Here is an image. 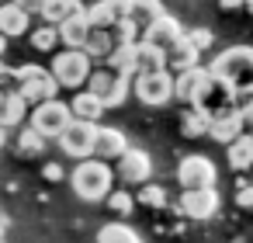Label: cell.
Wrapping results in <instances>:
<instances>
[{
  "label": "cell",
  "instance_id": "cell-1",
  "mask_svg": "<svg viewBox=\"0 0 253 243\" xmlns=\"http://www.w3.org/2000/svg\"><path fill=\"white\" fill-rule=\"evenodd\" d=\"M211 77L225 80L239 101H253V46H232L218 52L208 66Z\"/></svg>",
  "mask_w": 253,
  "mask_h": 243
},
{
  "label": "cell",
  "instance_id": "cell-2",
  "mask_svg": "<svg viewBox=\"0 0 253 243\" xmlns=\"http://www.w3.org/2000/svg\"><path fill=\"white\" fill-rule=\"evenodd\" d=\"M111 184H115V170L104 160H97V156H84L73 167V174H70V188L84 201H104L108 191H111Z\"/></svg>",
  "mask_w": 253,
  "mask_h": 243
},
{
  "label": "cell",
  "instance_id": "cell-3",
  "mask_svg": "<svg viewBox=\"0 0 253 243\" xmlns=\"http://www.w3.org/2000/svg\"><path fill=\"white\" fill-rule=\"evenodd\" d=\"M90 70H94V59H90L84 49H63V52L52 56V70H49V73H52V80H56L59 87L80 91V87L87 84Z\"/></svg>",
  "mask_w": 253,
  "mask_h": 243
},
{
  "label": "cell",
  "instance_id": "cell-4",
  "mask_svg": "<svg viewBox=\"0 0 253 243\" xmlns=\"http://www.w3.org/2000/svg\"><path fill=\"white\" fill-rule=\"evenodd\" d=\"M14 73H18V94L28 101V108H32V104H39V101H49V97H56V94H59V84L52 80V73H49L45 66L25 63V66H18Z\"/></svg>",
  "mask_w": 253,
  "mask_h": 243
},
{
  "label": "cell",
  "instance_id": "cell-5",
  "mask_svg": "<svg viewBox=\"0 0 253 243\" xmlns=\"http://www.w3.org/2000/svg\"><path fill=\"white\" fill-rule=\"evenodd\" d=\"M28 111H32V115H28V125H32L39 136H45V139H56V136L66 129V122L73 118V115H70V104L59 101V97L39 101V104H32Z\"/></svg>",
  "mask_w": 253,
  "mask_h": 243
},
{
  "label": "cell",
  "instance_id": "cell-6",
  "mask_svg": "<svg viewBox=\"0 0 253 243\" xmlns=\"http://www.w3.org/2000/svg\"><path fill=\"white\" fill-rule=\"evenodd\" d=\"M128 80H132V77H122V73H111V70H90L87 91H90V94L104 104V111H108V108L125 104V97H128Z\"/></svg>",
  "mask_w": 253,
  "mask_h": 243
},
{
  "label": "cell",
  "instance_id": "cell-7",
  "mask_svg": "<svg viewBox=\"0 0 253 243\" xmlns=\"http://www.w3.org/2000/svg\"><path fill=\"white\" fill-rule=\"evenodd\" d=\"M135 97L149 108H163L167 101H173V73L156 70V73H135Z\"/></svg>",
  "mask_w": 253,
  "mask_h": 243
},
{
  "label": "cell",
  "instance_id": "cell-8",
  "mask_svg": "<svg viewBox=\"0 0 253 243\" xmlns=\"http://www.w3.org/2000/svg\"><path fill=\"white\" fill-rule=\"evenodd\" d=\"M194 104H198L208 118H218V115H225V111L239 108V97H236V91H232L225 80L211 77V80L205 84V91H201V97H198Z\"/></svg>",
  "mask_w": 253,
  "mask_h": 243
},
{
  "label": "cell",
  "instance_id": "cell-9",
  "mask_svg": "<svg viewBox=\"0 0 253 243\" xmlns=\"http://www.w3.org/2000/svg\"><path fill=\"white\" fill-rule=\"evenodd\" d=\"M177 184L184 191H194V188H215V163L201 153H191L180 160L177 167Z\"/></svg>",
  "mask_w": 253,
  "mask_h": 243
},
{
  "label": "cell",
  "instance_id": "cell-10",
  "mask_svg": "<svg viewBox=\"0 0 253 243\" xmlns=\"http://www.w3.org/2000/svg\"><path fill=\"white\" fill-rule=\"evenodd\" d=\"M94 125H97V122L70 118V122H66V129L56 136V139H59V149H63L66 156H77V160L90 156V146H94Z\"/></svg>",
  "mask_w": 253,
  "mask_h": 243
},
{
  "label": "cell",
  "instance_id": "cell-11",
  "mask_svg": "<svg viewBox=\"0 0 253 243\" xmlns=\"http://www.w3.org/2000/svg\"><path fill=\"white\" fill-rule=\"evenodd\" d=\"M118 160V177L125 181V184H146L149 181V174H153V156L146 153V149H125L122 156H115Z\"/></svg>",
  "mask_w": 253,
  "mask_h": 243
},
{
  "label": "cell",
  "instance_id": "cell-12",
  "mask_svg": "<svg viewBox=\"0 0 253 243\" xmlns=\"http://www.w3.org/2000/svg\"><path fill=\"white\" fill-rule=\"evenodd\" d=\"M211 80V73L198 63V66H191V70H184V73H173V97L180 101V104H194L198 97H201V91H205V84Z\"/></svg>",
  "mask_w": 253,
  "mask_h": 243
},
{
  "label": "cell",
  "instance_id": "cell-13",
  "mask_svg": "<svg viewBox=\"0 0 253 243\" xmlns=\"http://www.w3.org/2000/svg\"><path fill=\"white\" fill-rule=\"evenodd\" d=\"M128 149V139H125V132L122 129H115V125H94V146H90V156H97V160H115V156H122Z\"/></svg>",
  "mask_w": 253,
  "mask_h": 243
},
{
  "label": "cell",
  "instance_id": "cell-14",
  "mask_svg": "<svg viewBox=\"0 0 253 243\" xmlns=\"http://www.w3.org/2000/svg\"><path fill=\"white\" fill-rule=\"evenodd\" d=\"M215 208H218V194H215V188H194V191H184L180 194V212L187 215V219H211L215 215Z\"/></svg>",
  "mask_w": 253,
  "mask_h": 243
},
{
  "label": "cell",
  "instance_id": "cell-15",
  "mask_svg": "<svg viewBox=\"0 0 253 243\" xmlns=\"http://www.w3.org/2000/svg\"><path fill=\"white\" fill-rule=\"evenodd\" d=\"M184 35V25L177 21V18H167V14H160L156 21H149L146 28H142V42H149V46H156V49H170L177 39Z\"/></svg>",
  "mask_w": 253,
  "mask_h": 243
},
{
  "label": "cell",
  "instance_id": "cell-16",
  "mask_svg": "<svg viewBox=\"0 0 253 243\" xmlns=\"http://www.w3.org/2000/svg\"><path fill=\"white\" fill-rule=\"evenodd\" d=\"M239 132H243V115H239V108H232V111H225V115H218V118H208V136H211L215 143H222V146H229Z\"/></svg>",
  "mask_w": 253,
  "mask_h": 243
},
{
  "label": "cell",
  "instance_id": "cell-17",
  "mask_svg": "<svg viewBox=\"0 0 253 243\" xmlns=\"http://www.w3.org/2000/svg\"><path fill=\"white\" fill-rule=\"evenodd\" d=\"M56 35H59V46H63V49H80L84 39L90 35V25H87L84 11L73 14V18H66V21H59V25H56Z\"/></svg>",
  "mask_w": 253,
  "mask_h": 243
},
{
  "label": "cell",
  "instance_id": "cell-18",
  "mask_svg": "<svg viewBox=\"0 0 253 243\" xmlns=\"http://www.w3.org/2000/svg\"><path fill=\"white\" fill-rule=\"evenodd\" d=\"M28 21H32V14H25V11L14 4V0L0 4V35H4V39L25 35V32H28Z\"/></svg>",
  "mask_w": 253,
  "mask_h": 243
},
{
  "label": "cell",
  "instance_id": "cell-19",
  "mask_svg": "<svg viewBox=\"0 0 253 243\" xmlns=\"http://www.w3.org/2000/svg\"><path fill=\"white\" fill-rule=\"evenodd\" d=\"M198 49L180 35L170 49H167V73H184V70H191V66H198Z\"/></svg>",
  "mask_w": 253,
  "mask_h": 243
},
{
  "label": "cell",
  "instance_id": "cell-20",
  "mask_svg": "<svg viewBox=\"0 0 253 243\" xmlns=\"http://www.w3.org/2000/svg\"><path fill=\"white\" fill-rule=\"evenodd\" d=\"M45 136H39L32 125H18V132H14V153L18 156H25V160H35V156H42L45 153Z\"/></svg>",
  "mask_w": 253,
  "mask_h": 243
},
{
  "label": "cell",
  "instance_id": "cell-21",
  "mask_svg": "<svg viewBox=\"0 0 253 243\" xmlns=\"http://www.w3.org/2000/svg\"><path fill=\"white\" fill-rule=\"evenodd\" d=\"M156 70H167V52L139 39L135 42V73H156Z\"/></svg>",
  "mask_w": 253,
  "mask_h": 243
},
{
  "label": "cell",
  "instance_id": "cell-22",
  "mask_svg": "<svg viewBox=\"0 0 253 243\" xmlns=\"http://www.w3.org/2000/svg\"><path fill=\"white\" fill-rule=\"evenodd\" d=\"M70 115H73V118H80V122H101L104 104H101L90 91H77V94H73V101H70Z\"/></svg>",
  "mask_w": 253,
  "mask_h": 243
},
{
  "label": "cell",
  "instance_id": "cell-23",
  "mask_svg": "<svg viewBox=\"0 0 253 243\" xmlns=\"http://www.w3.org/2000/svg\"><path fill=\"white\" fill-rule=\"evenodd\" d=\"M80 11H84L80 0H42L39 18H42L45 25H59V21H66V18L80 14Z\"/></svg>",
  "mask_w": 253,
  "mask_h": 243
},
{
  "label": "cell",
  "instance_id": "cell-24",
  "mask_svg": "<svg viewBox=\"0 0 253 243\" xmlns=\"http://www.w3.org/2000/svg\"><path fill=\"white\" fill-rule=\"evenodd\" d=\"M225 153H229V167H232V170H250V167H253V136L239 132V136L225 146Z\"/></svg>",
  "mask_w": 253,
  "mask_h": 243
},
{
  "label": "cell",
  "instance_id": "cell-25",
  "mask_svg": "<svg viewBox=\"0 0 253 243\" xmlns=\"http://www.w3.org/2000/svg\"><path fill=\"white\" fill-rule=\"evenodd\" d=\"M180 132H184L187 139L208 136V115H205L198 104H184V111H180Z\"/></svg>",
  "mask_w": 253,
  "mask_h": 243
},
{
  "label": "cell",
  "instance_id": "cell-26",
  "mask_svg": "<svg viewBox=\"0 0 253 243\" xmlns=\"http://www.w3.org/2000/svg\"><path fill=\"white\" fill-rule=\"evenodd\" d=\"M108 70L111 73H122V77H135V46H115L108 52Z\"/></svg>",
  "mask_w": 253,
  "mask_h": 243
},
{
  "label": "cell",
  "instance_id": "cell-27",
  "mask_svg": "<svg viewBox=\"0 0 253 243\" xmlns=\"http://www.w3.org/2000/svg\"><path fill=\"white\" fill-rule=\"evenodd\" d=\"M90 59H108V52L115 49V42H111V32L108 28H90V35L84 39V46H80Z\"/></svg>",
  "mask_w": 253,
  "mask_h": 243
},
{
  "label": "cell",
  "instance_id": "cell-28",
  "mask_svg": "<svg viewBox=\"0 0 253 243\" xmlns=\"http://www.w3.org/2000/svg\"><path fill=\"white\" fill-rule=\"evenodd\" d=\"M97 243H142V236L125 222H108L97 229Z\"/></svg>",
  "mask_w": 253,
  "mask_h": 243
},
{
  "label": "cell",
  "instance_id": "cell-29",
  "mask_svg": "<svg viewBox=\"0 0 253 243\" xmlns=\"http://www.w3.org/2000/svg\"><path fill=\"white\" fill-rule=\"evenodd\" d=\"M108 32H111V42H115V46H135V42L142 39V28H139L132 18H118Z\"/></svg>",
  "mask_w": 253,
  "mask_h": 243
},
{
  "label": "cell",
  "instance_id": "cell-30",
  "mask_svg": "<svg viewBox=\"0 0 253 243\" xmlns=\"http://www.w3.org/2000/svg\"><path fill=\"white\" fill-rule=\"evenodd\" d=\"M163 14V7H160V0H132V11H128V18L139 25V28H146L149 21H156Z\"/></svg>",
  "mask_w": 253,
  "mask_h": 243
},
{
  "label": "cell",
  "instance_id": "cell-31",
  "mask_svg": "<svg viewBox=\"0 0 253 243\" xmlns=\"http://www.w3.org/2000/svg\"><path fill=\"white\" fill-rule=\"evenodd\" d=\"M28 42H32V49H35V52H52V49L59 46L56 25H39V28L28 35Z\"/></svg>",
  "mask_w": 253,
  "mask_h": 243
},
{
  "label": "cell",
  "instance_id": "cell-32",
  "mask_svg": "<svg viewBox=\"0 0 253 243\" xmlns=\"http://www.w3.org/2000/svg\"><path fill=\"white\" fill-rule=\"evenodd\" d=\"M84 18H87V25L90 28H111L118 18L108 11V4L104 0H97V4H90V7H84Z\"/></svg>",
  "mask_w": 253,
  "mask_h": 243
},
{
  "label": "cell",
  "instance_id": "cell-33",
  "mask_svg": "<svg viewBox=\"0 0 253 243\" xmlns=\"http://www.w3.org/2000/svg\"><path fill=\"white\" fill-rule=\"evenodd\" d=\"M135 201H139V205H146V208H163V205H167V191H163L160 184H149V181H146V184L139 188Z\"/></svg>",
  "mask_w": 253,
  "mask_h": 243
},
{
  "label": "cell",
  "instance_id": "cell-34",
  "mask_svg": "<svg viewBox=\"0 0 253 243\" xmlns=\"http://www.w3.org/2000/svg\"><path fill=\"white\" fill-rule=\"evenodd\" d=\"M108 205H111V212H118V215H128L132 212V205H135V198L128 194V191H108V198H104Z\"/></svg>",
  "mask_w": 253,
  "mask_h": 243
},
{
  "label": "cell",
  "instance_id": "cell-35",
  "mask_svg": "<svg viewBox=\"0 0 253 243\" xmlns=\"http://www.w3.org/2000/svg\"><path fill=\"white\" fill-rule=\"evenodd\" d=\"M184 39H187V42H191L198 52H205V49L211 46V32H208V28H191V32L184 28Z\"/></svg>",
  "mask_w": 253,
  "mask_h": 243
},
{
  "label": "cell",
  "instance_id": "cell-36",
  "mask_svg": "<svg viewBox=\"0 0 253 243\" xmlns=\"http://www.w3.org/2000/svg\"><path fill=\"white\" fill-rule=\"evenodd\" d=\"M104 4L115 18H128V11H132V0H104Z\"/></svg>",
  "mask_w": 253,
  "mask_h": 243
},
{
  "label": "cell",
  "instance_id": "cell-37",
  "mask_svg": "<svg viewBox=\"0 0 253 243\" xmlns=\"http://www.w3.org/2000/svg\"><path fill=\"white\" fill-rule=\"evenodd\" d=\"M236 205H239V208H253V184H243V188L236 191Z\"/></svg>",
  "mask_w": 253,
  "mask_h": 243
},
{
  "label": "cell",
  "instance_id": "cell-38",
  "mask_svg": "<svg viewBox=\"0 0 253 243\" xmlns=\"http://www.w3.org/2000/svg\"><path fill=\"white\" fill-rule=\"evenodd\" d=\"M42 177L56 184V181H63V177H66V170H63L59 163H45V167H42Z\"/></svg>",
  "mask_w": 253,
  "mask_h": 243
},
{
  "label": "cell",
  "instance_id": "cell-39",
  "mask_svg": "<svg viewBox=\"0 0 253 243\" xmlns=\"http://www.w3.org/2000/svg\"><path fill=\"white\" fill-rule=\"evenodd\" d=\"M239 115H243V132L253 136V101H246V104L239 108Z\"/></svg>",
  "mask_w": 253,
  "mask_h": 243
},
{
  "label": "cell",
  "instance_id": "cell-40",
  "mask_svg": "<svg viewBox=\"0 0 253 243\" xmlns=\"http://www.w3.org/2000/svg\"><path fill=\"white\" fill-rule=\"evenodd\" d=\"M14 4H18L25 14H39V11H42V0H14Z\"/></svg>",
  "mask_w": 253,
  "mask_h": 243
},
{
  "label": "cell",
  "instance_id": "cell-41",
  "mask_svg": "<svg viewBox=\"0 0 253 243\" xmlns=\"http://www.w3.org/2000/svg\"><path fill=\"white\" fill-rule=\"evenodd\" d=\"M218 7H222V11H239L243 0H218Z\"/></svg>",
  "mask_w": 253,
  "mask_h": 243
},
{
  "label": "cell",
  "instance_id": "cell-42",
  "mask_svg": "<svg viewBox=\"0 0 253 243\" xmlns=\"http://www.w3.org/2000/svg\"><path fill=\"white\" fill-rule=\"evenodd\" d=\"M4 52H7V39L0 35V63H4Z\"/></svg>",
  "mask_w": 253,
  "mask_h": 243
},
{
  "label": "cell",
  "instance_id": "cell-43",
  "mask_svg": "<svg viewBox=\"0 0 253 243\" xmlns=\"http://www.w3.org/2000/svg\"><path fill=\"white\" fill-rule=\"evenodd\" d=\"M4 143H7V129H4V125H0V146H4Z\"/></svg>",
  "mask_w": 253,
  "mask_h": 243
},
{
  "label": "cell",
  "instance_id": "cell-44",
  "mask_svg": "<svg viewBox=\"0 0 253 243\" xmlns=\"http://www.w3.org/2000/svg\"><path fill=\"white\" fill-rule=\"evenodd\" d=\"M243 7H246V11H250V14H253V0H243Z\"/></svg>",
  "mask_w": 253,
  "mask_h": 243
},
{
  "label": "cell",
  "instance_id": "cell-45",
  "mask_svg": "<svg viewBox=\"0 0 253 243\" xmlns=\"http://www.w3.org/2000/svg\"><path fill=\"white\" fill-rule=\"evenodd\" d=\"M0 240H4V219H0Z\"/></svg>",
  "mask_w": 253,
  "mask_h": 243
},
{
  "label": "cell",
  "instance_id": "cell-46",
  "mask_svg": "<svg viewBox=\"0 0 253 243\" xmlns=\"http://www.w3.org/2000/svg\"><path fill=\"white\" fill-rule=\"evenodd\" d=\"M0 4H7V0H0Z\"/></svg>",
  "mask_w": 253,
  "mask_h": 243
},
{
  "label": "cell",
  "instance_id": "cell-47",
  "mask_svg": "<svg viewBox=\"0 0 253 243\" xmlns=\"http://www.w3.org/2000/svg\"><path fill=\"white\" fill-rule=\"evenodd\" d=\"M0 243H4V240H0Z\"/></svg>",
  "mask_w": 253,
  "mask_h": 243
}]
</instances>
